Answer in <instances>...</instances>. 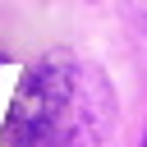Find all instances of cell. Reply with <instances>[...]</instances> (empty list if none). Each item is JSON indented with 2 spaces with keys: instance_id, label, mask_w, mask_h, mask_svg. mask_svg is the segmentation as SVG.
Returning <instances> with one entry per match:
<instances>
[{
  "instance_id": "obj_1",
  "label": "cell",
  "mask_w": 147,
  "mask_h": 147,
  "mask_svg": "<svg viewBox=\"0 0 147 147\" xmlns=\"http://www.w3.org/2000/svg\"><path fill=\"white\" fill-rule=\"evenodd\" d=\"M115 124V92L101 69L51 55L23 74L5 138L9 147H101Z\"/></svg>"
},
{
  "instance_id": "obj_2",
  "label": "cell",
  "mask_w": 147,
  "mask_h": 147,
  "mask_svg": "<svg viewBox=\"0 0 147 147\" xmlns=\"http://www.w3.org/2000/svg\"><path fill=\"white\" fill-rule=\"evenodd\" d=\"M138 147H147V129H142V142H138Z\"/></svg>"
}]
</instances>
